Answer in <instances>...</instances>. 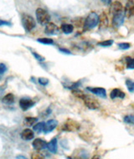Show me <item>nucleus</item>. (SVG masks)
<instances>
[{"label": "nucleus", "instance_id": "obj_30", "mask_svg": "<svg viewBox=\"0 0 134 159\" xmlns=\"http://www.w3.org/2000/svg\"><path fill=\"white\" fill-rule=\"evenodd\" d=\"M33 55H34V56H35V57L39 61H44V58L43 57V56H41V55H38L37 53L33 52Z\"/></svg>", "mask_w": 134, "mask_h": 159}, {"label": "nucleus", "instance_id": "obj_36", "mask_svg": "<svg viewBox=\"0 0 134 159\" xmlns=\"http://www.w3.org/2000/svg\"><path fill=\"white\" fill-rule=\"evenodd\" d=\"M91 159H101V157L99 156H94L91 157Z\"/></svg>", "mask_w": 134, "mask_h": 159}, {"label": "nucleus", "instance_id": "obj_20", "mask_svg": "<svg viewBox=\"0 0 134 159\" xmlns=\"http://www.w3.org/2000/svg\"><path fill=\"white\" fill-rule=\"evenodd\" d=\"M44 122H39L36 125L34 126V131L38 133H40L44 131Z\"/></svg>", "mask_w": 134, "mask_h": 159}, {"label": "nucleus", "instance_id": "obj_16", "mask_svg": "<svg viewBox=\"0 0 134 159\" xmlns=\"http://www.w3.org/2000/svg\"><path fill=\"white\" fill-rule=\"evenodd\" d=\"M47 148L50 152L56 153V152H57V139L53 138L49 143H47Z\"/></svg>", "mask_w": 134, "mask_h": 159}, {"label": "nucleus", "instance_id": "obj_13", "mask_svg": "<svg viewBox=\"0 0 134 159\" xmlns=\"http://www.w3.org/2000/svg\"><path fill=\"white\" fill-rule=\"evenodd\" d=\"M111 13L112 14H115L117 13H119V12H122L124 10V8H123L122 4L120 3V2H118V1H116L114 3H112V5H111Z\"/></svg>", "mask_w": 134, "mask_h": 159}, {"label": "nucleus", "instance_id": "obj_32", "mask_svg": "<svg viewBox=\"0 0 134 159\" xmlns=\"http://www.w3.org/2000/svg\"><path fill=\"white\" fill-rule=\"evenodd\" d=\"M2 25H11V24L7 21H4V20H0V26H2Z\"/></svg>", "mask_w": 134, "mask_h": 159}, {"label": "nucleus", "instance_id": "obj_14", "mask_svg": "<svg viewBox=\"0 0 134 159\" xmlns=\"http://www.w3.org/2000/svg\"><path fill=\"white\" fill-rule=\"evenodd\" d=\"M99 25H100V30H101V29L104 30L108 25V18L105 13H102L99 16Z\"/></svg>", "mask_w": 134, "mask_h": 159}, {"label": "nucleus", "instance_id": "obj_22", "mask_svg": "<svg viewBox=\"0 0 134 159\" xmlns=\"http://www.w3.org/2000/svg\"><path fill=\"white\" fill-rule=\"evenodd\" d=\"M125 60L127 61V69H134V59L131 57H126Z\"/></svg>", "mask_w": 134, "mask_h": 159}, {"label": "nucleus", "instance_id": "obj_27", "mask_svg": "<svg viewBox=\"0 0 134 159\" xmlns=\"http://www.w3.org/2000/svg\"><path fill=\"white\" fill-rule=\"evenodd\" d=\"M118 45L122 49H128L131 47L130 43H119V44H118Z\"/></svg>", "mask_w": 134, "mask_h": 159}, {"label": "nucleus", "instance_id": "obj_25", "mask_svg": "<svg viewBox=\"0 0 134 159\" xmlns=\"http://www.w3.org/2000/svg\"><path fill=\"white\" fill-rule=\"evenodd\" d=\"M126 85L127 86V90L131 93H134V81H132L131 80H127Z\"/></svg>", "mask_w": 134, "mask_h": 159}, {"label": "nucleus", "instance_id": "obj_11", "mask_svg": "<svg viewBox=\"0 0 134 159\" xmlns=\"http://www.w3.org/2000/svg\"><path fill=\"white\" fill-rule=\"evenodd\" d=\"M124 11H125V15L127 17L129 18V17L134 16V3L132 0H130L127 3Z\"/></svg>", "mask_w": 134, "mask_h": 159}, {"label": "nucleus", "instance_id": "obj_26", "mask_svg": "<svg viewBox=\"0 0 134 159\" xmlns=\"http://www.w3.org/2000/svg\"><path fill=\"white\" fill-rule=\"evenodd\" d=\"M124 121L128 124H134V116L128 115L124 117Z\"/></svg>", "mask_w": 134, "mask_h": 159}, {"label": "nucleus", "instance_id": "obj_35", "mask_svg": "<svg viewBox=\"0 0 134 159\" xmlns=\"http://www.w3.org/2000/svg\"><path fill=\"white\" fill-rule=\"evenodd\" d=\"M17 159H27V158L24 156H18L17 157Z\"/></svg>", "mask_w": 134, "mask_h": 159}, {"label": "nucleus", "instance_id": "obj_34", "mask_svg": "<svg viewBox=\"0 0 134 159\" xmlns=\"http://www.w3.org/2000/svg\"><path fill=\"white\" fill-rule=\"evenodd\" d=\"M101 2H103L105 4H107V5H109L110 3H112V0H101Z\"/></svg>", "mask_w": 134, "mask_h": 159}, {"label": "nucleus", "instance_id": "obj_6", "mask_svg": "<svg viewBox=\"0 0 134 159\" xmlns=\"http://www.w3.org/2000/svg\"><path fill=\"white\" fill-rule=\"evenodd\" d=\"M125 16L126 15H125V11L124 10L113 14V18H112V25H113V27L118 28L122 26L123 23H124Z\"/></svg>", "mask_w": 134, "mask_h": 159}, {"label": "nucleus", "instance_id": "obj_19", "mask_svg": "<svg viewBox=\"0 0 134 159\" xmlns=\"http://www.w3.org/2000/svg\"><path fill=\"white\" fill-rule=\"evenodd\" d=\"M14 96L13 94H8L6 95L3 98V102L4 104L10 105L12 103H14Z\"/></svg>", "mask_w": 134, "mask_h": 159}, {"label": "nucleus", "instance_id": "obj_15", "mask_svg": "<svg viewBox=\"0 0 134 159\" xmlns=\"http://www.w3.org/2000/svg\"><path fill=\"white\" fill-rule=\"evenodd\" d=\"M110 97H111V99H123L125 97V93L119 89H113L112 92L110 93Z\"/></svg>", "mask_w": 134, "mask_h": 159}, {"label": "nucleus", "instance_id": "obj_1", "mask_svg": "<svg viewBox=\"0 0 134 159\" xmlns=\"http://www.w3.org/2000/svg\"><path fill=\"white\" fill-rule=\"evenodd\" d=\"M99 25V16L96 12H90L84 23V30H90Z\"/></svg>", "mask_w": 134, "mask_h": 159}, {"label": "nucleus", "instance_id": "obj_33", "mask_svg": "<svg viewBox=\"0 0 134 159\" xmlns=\"http://www.w3.org/2000/svg\"><path fill=\"white\" fill-rule=\"evenodd\" d=\"M60 49V51H61V52L65 53V54H71V51L69 50V49Z\"/></svg>", "mask_w": 134, "mask_h": 159}, {"label": "nucleus", "instance_id": "obj_28", "mask_svg": "<svg viewBox=\"0 0 134 159\" xmlns=\"http://www.w3.org/2000/svg\"><path fill=\"white\" fill-rule=\"evenodd\" d=\"M31 159H44V156L39 152H34L31 155Z\"/></svg>", "mask_w": 134, "mask_h": 159}, {"label": "nucleus", "instance_id": "obj_24", "mask_svg": "<svg viewBox=\"0 0 134 159\" xmlns=\"http://www.w3.org/2000/svg\"><path fill=\"white\" fill-rule=\"evenodd\" d=\"M113 44V40L112 39H107V40H104V41H101L97 43V45L101 47H109Z\"/></svg>", "mask_w": 134, "mask_h": 159}, {"label": "nucleus", "instance_id": "obj_12", "mask_svg": "<svg viewBox=\"0 0 134 159\" xmlns=\"http://www.w3.org/2000/svg\"><path fill=\"white\" fill-rule=\"evenodd\" d=\"M35 137V133L32 130L29 128L25 129L22 132H21V138L25 141H30L32 140Z\"/></svg>", "mask_w": 134, "mask_h": 159}, {"label": "nucleus", "instance_id": "obj_31", "mask_svg": "<svg viewBox=\"0 0 134 159\" xmlns=\"http://www.w3.org/2000/svg\"><path fill=\"white\" fill-rule=\"evenodd\" d=\"M6 66L4 64H0V75H3L6 71Z\"/></svg>", "mask_w": 134, "mask_h": 159}, {"label": "nucleus", "instance_id": "obj_10", "mask_svg": "<svg viewBox=\"0 0 134 159\" xmlns=\"http://www.w3.org/2000/svg\"><path fill=\"white\" fill-rule=\"evenodd\" d=\"M34 105H35V102L31 101L30 99H21L19 101V106L24 111L29 110L30 108L33 107Z\"/></svg>", "mask_w": 134, "mask_h": 159}, {"label": "nucleus", "instance_id": "obj_23", "mask_svg": "<svg viewBox=\"0 0 134 159\" xmlns=\"http://www.w3.org/2000/svg\"><path fill=\"white\" fill-rule=\"evenodd\" d=\"M37 121V118L35 117H27L25 118V124L27 126H34V124Z\"/></svg>", "mask_w": 134, "mask_h": 159}, {"label": "nucleus", "instance_id": "obj_29", "mask_svg": "<svg viewBox=\"0 0 134 159\" xmlns=\"http://www.w3.org/2000/svg\"><path fill=\"white\" fill-rule=\"evenodd\" d=\"M39 82L42 85H47L48 83H49V80H48V79H45V78H39Z\"/></svg>", "mask_w": 134, "mask_h": 159}, {"label": "nucleus", "instance_id": "obj_18", "mask_svg": "<svg viewBox=\"0 0 134 159\" xmlns=\"http://www.w3.org/2000/svg\"><path fill=\"white\" fill-rule=\"evenodd\" d=\"M61 30L64 33L68 34H71L74 30V26L72 25H68V24H64L61 25Z\"/></svg>", "mask_w": 134, "mask_h": 159}, {"label": "nucleus", "instance_id": "obj_21", "mask_svg": "<svg viewBox=\"0 0 134 159\" xmlns=\"http://www.w3.org/2000/svg\"><path fill=\"white\" fill-rule=\"evenodd\" d=\"M37 41L41 43V44H54V41H53L52 39L49 38H40L37 39Z\"/></svg>", "mask_w": 134, "mask_h": 159}, {"label": "nucleus", "instance_id": "obj_3", "mask_svg": "<svg viewBox=\"0 0 134 159\" xmlns=\"http://www.w3.org/2000/svg\"><path fill=\"white\" fill-rule=\"evenodd\" d=\"M21 21H22V25L25 28V31L30 32L33 30L34 28L35 27V21L32 16H30L29 14H23L21 17Z\"/></svg>", "mask_w": 134, "mask_h": 159}, {"label": "nucleus", "instance_id": "obj_8", "mask_svg": "<svg viewBox=\"0 0 134 159\" xmlns=\"http://www.w3.org/2000/svg\"><path fill=\"white\" fill-rule=\"evenodd\" d=\"M58 121L56 120H54V119H51V120H49L47 122H44V127L43 132L44 133H49V132H52L53 130L57 126Z\"/></svg>", "mask_w": 134, "mask_h": 159}, {"label": "nucleus", "instance_id": "obj_7", "mask_svg": "<svg viewBox=\"0 0 134 159\" xmlns=\"http://www.w3.org/2000/svg\"><path fill=\"white\" fill-rule=\"evenodd\" d=\"M86 90L90 91L94 95L102 97V98H105L107 96V91L102 87H87Z\"/></svg>", "mask_w": 134, "mask_h": 159}, {"label": "nucleus", "instance_id": "obj_9", "mask_svg": "<svg viewBox=\"0 0 134 159\" xmlns=\"http://www.w3.org/2000/svg\"><path fill=\"white\" fill-rule=\"evenodd\" d=\"M32 145L36 151H40V150H43V149L47 148L46 142L43 139H40V138H37L35 140H34Z\"/></svg>", "mask_w": 134, "mask_h": 159}, {"label": "nucleus", "instance_id": "obj_17", "mask_svg": "<svg viewBox=\"0 0 134 159\" xmlns=\"http://www.w3.org/2000/svg\"><path fill=\"white\" fill-rule=\"evenodd\" d=\"M57 30V27L55 24L53 23H49L47 24L46 27H45V33L48 34H54Z\"/></svg>", "mask_w": 134, "mask_h": 159}, {"label": "nucleus", "instance_id": "obj_5", "mask_svg": "<svg viewBox=\"0 0 134 159\" xmlns=\"http://www.w3.org/2000/svg\"><path fill=\"white\" fill-rule=\"evenodd\" d=\"M80 129V124L76 121L68 119L63 125L62 130L67 132H76Z\"/></svg>", "mask_w": 134, "mask_h": 159}, {"label": "nucleus", "instance_id": "obj_4", "mask_svg": "<svg viewBox=\"0 0 134 159\" xmlns=\"http://www.w3.org/2000/svg\"><path fill=\"white\" fill-rule=\"evenodd\" d=\"M81 100L84 102V103H85V105L86 106V107L89 108V109L96 110V109H98L99 107H100L99 102L96 101V99L93 98V97H91L90 96H88V95L84 94L83 96L81 97Z\"/></svg>", "mask_w": 134, "mask_h": 159}, {"label": "nucleus", "instance_id": "obj_2", "mask_svg": "<svg viewBox=\"0 0 134 159\" xmlns=\"http://www.w3.org/2000/svg\"><path fill=\"white\" fill-rule=\"evenodd\" d=\"M36 19L38 20V22L42 25H46L49 24V20H50V16H49V13L44 10V8H39L36 9L35 12Z\"/></svg>", "mask_w": 134, "mask_h": 159}]
</instances>
